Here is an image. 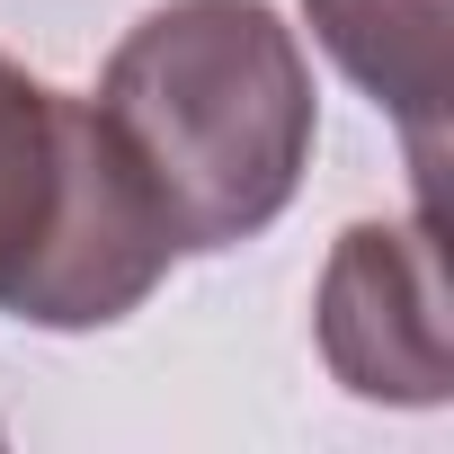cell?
<instances>
[{"label": "cell", "mask_w": 454, "mask_h": 454, "mask_svg": "<svg viewBox=\"0 0 454 454\" xmlns=\"http://www.w3.org/2000/svg\"><path fill=\"white\" fill-rule=\"evenodd\" d=\"M98 125L178 259L259 241L312 169V63L268 0H160L98 72Z\"/></svg>", "instance_id": "1"}, {"label": "cell", "mask_w": 454, "mask_h": 454, "mask_svg": "<svg viewBox=\"0 0 454 454\" xmlns=\"http://www.w3.org/2000/svg\"><path fill=\"white\" fill-rule=\"evenodd\" d=\"M169 232L90 98L0 54V312L107 330L169 277Z\"/></svg>", "instance_id": "2"}, {"label": "cell", "mask_w": 454, "mask_h": 454, "mask_svg": "<svg viewBox=\"0 0 454 454\" xmlns=\"http://www.w3.org/2000/svg\"><path fill=\"white\" fill-rule=\"evenodd\" d=\"M321 365L356 401L436 410L454 392V339H445V268H436V214L401 223H348L330 241L321 294H312Z\"/></svg>", "instance_id": "3"}, {"label": "cell", "mask_w": 454, "mask_h": 454, "mask_svg": "<svg viewBox=\"0 0 454 454\" xmlns=\"http://www.w3.org/2000/svg\"><path fill=\"white\" fill-rule=\"evenodd\" d=\"M321 54L401 125L419 205L436 214V169H445V0H303Z\"/></svg>", "instance_id": "4"}]
</instances>
